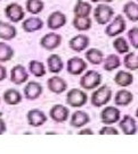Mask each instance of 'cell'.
<instances>
[{"instance_id": "cell-1", "label": "cell", "mask_w": 138, "mask_h": 154, "mask_svg": "<svg viewBox=\"0 0 138 154\" xmlns=\"http://www.w3.org/2000/svg\"><path fill=\"white\" fill-rule=\"evenodd\" d=\"M111 97H112V90L109 86L103 85V86L99 87L98 90H96L93 93L91 103H93V106L99 108L102 106H105L111 100Z\"/></svg>"}, {"instance_id": "cell-2", "label": "cell", "mask_w": 138, "mask_h": 154, "mask_svg": "<svg viewBox=\"0 0 138 154\" xmlns=\"http://www.w3.org/2000/svg\"><path fill=\"white\" fill-rule=\"evenodd\" d=\"M102 82V75L96 70H88L81 77L80 85L84 90H94Z\"/></svg>"}, {"instance_id": "cell-3", "label": "cell", "mask_w": 138, "mask_h": 154, "mask_svg": "<svg viewBox=\"0 0 138 154\" xmlns=\"http://www.w3.org/2000/svg\"><path fill=\"white\" fill-rule=\"evenodd\" d=\"M66 102L69 106H73V108H80L87 103V94L81 90L73 88L67 92Z\"/></svg>"}, {"instance_id": "cell-4", "label": "cell", "mask_w": 138, "mask_h": 154, "mask_svg": "<svg viewBox=\"0 0 138 154\" xmlns=\"http://www.w3.org/2000/svg\"><path fill=\"white\" fill-rule=\"evenodd\" d=\"M113 14H114L113 9L110 6L104 5V4H100V5L97 6L95 8V11H94L95 19L100 25L107 24L110 20H111V18H112Z\"/></svg>"}, {"instance_id": "cell-5", "label": "cell", "mask_w": 138, "mask_h": 154, "mask_svg": "<svg viewBox=\"0 0 138 154\" xmlns=\"http://www.w3.org/2000/svg\"><path fill=\"white\" fill-rule=\"evenodd\" d=\"M126 29V22L123 17L121 15L115 16L114 19L110 23V25L105 29V33L109 36H117L119 34H121Z\"/></svg>"}, {"instance_id": "cell-6", "label": "cell", "mask_w": 138, "mask_h": 154, "mask_svg": "<svg viewBox=\"0 0 138 154\" xmlns=\"http://www.w3.org/2000/svg\"><path fill=\"white\" fill-rule=\"evenodd\" d=\"M5 14L8 17V19L12 20L13 23H18V22H21L22 19L24 18V15H25L22 6L16 4V2L9 4V5L6 7Z\"/></svg>"}, {"instance_id": "cell-7", "label": "cell", "mask_w": 138, "mask_h": 154, "mask_svg": "<svg viewBox=\"0 0 138 154\" xmlns=\"http://www.w3.org/2000/svg\"><path fill=\"white\" fill-rule=\"evenodd\" d=\"M120 115H121V112L119 109L114 108V106H106V108H104L100 113V119L105 125H111V124H115L120 120Z\"/></svg>"}, {"instance_id": "cell-8", "label": "cell", "mask_w": 138, "mask_h": 154, "mask_svg": "<svg viewBox=\"0 0 138 154\" xmlns=\"http://www.w3.org/2000/svg\"><path fill=\"white\" fill-rule=\"evenodd\" d=\"M29 79V74L26 72L24 66L22 65H16L13 67L12 72H10V81L16 84V85H21L25 83Z\"/></svg>"}, {"instance_id": "cell-9", "label": "cell", "mask_w": 138, "mask_h": 154, "mask_svg": "<svg viewBox=\"0 0 138 154\" xmlns=\"http://www.w3.org/2000/svg\"><path fill=\"white\" fill-rule=\"evenodd\" d=\"M87 68V63H84V59L79 57H73L69 59L67 61V72L72 75H79Z\"/></svg>"}, {"instance_id": "cell-10", "label": "cell", "mask_w": 138, "mask_h": 154, "mask_svg": "<svg viewBox=\"0 0 138 154\" xmlns=\"http://www.w3.org/2000/svg\"><path fill=\"white\" fill-rule=\"evenodd\" d=\"M62 42V38L59 34L56 33H48L46 34L44 38H41L40 43L47 50H54L57 47H59V44Z\"/></svg>"}, {"instance_id": "cell-11", "label": "cell", "mask_w": 138, "mask_h": 154, "mask_svg": "<svg viewBox=\"0 0 138 154\" xmlns=\"http://www.w3.org/2000/svg\"><path fill=\"white\" fill-rule=\"evenodd\" d=\"M49 115L51 119L56 122H64L69 117V109L62 104H57L50 109Z\"/></svg>"}, {"instance_id": "cell-12", "label": "cell", "mask_w": 138, "mask_h": 154, "mask_svg": "<svg viewBox=\"0 0 138 154\" xmlns=\"http://www.w3.org/2000/svg\"><path fill=\"white\" fill-rule=\"evenodd\" d=\"M28 121L31 126L39 127V126H42L47 121V117L41 110L32 109L28 112Z\"/></svg>"}, {"instance_id": "cell-13", "label": "cell", "mask_w": 138, "mask_h": 154, "mask_svg": "<svg viewBox=\"0 0 138 154\" xmlns=\"http://www.w3.org/2000/svg\"><path fill=\"white\" fill-rule=\"evenodd\" d=\"M65 23H66V16L61 11H54L53 14L49 15L47 20V25L51 29H61L62 26H64Z\"/></svg>"}, {"instance_id": "cell-14", "label": "cell", "mask_w": 138, "mask_h": 154, "mask_svg": "<svg viewBox=\"0 0 138 154\" xmlns=\"http://www.w3.org/2000/svg\"><path fill=\"white\" fill-rule=\"evenodd\" d=\"M47 86L53 93L61 94V93H63L66 90L67 84H66V82L63 78H61L58 76H54L47 81Z\"/></svg>"}, {"instance_id": "cell-15", "label": "cell", "mask_w": 138, "mask_h": 154, "mask_svg": "<svg viewBox=\"0 0 138 154\" xmlns=\"http://www.w3.org/2000/svg\"><path fill=\"white\" fill-rule=\"evenodd\" d=\"M42 93V86L37 82H29L24 87V95L28 100H35Z\"/></svg>"}, {"instance_id": "cell-16", "label": "cell", "mask_w": 138, "mask_h": 154, "mask_svg": "<svg viewBox=\"0 0 138 154\" xmlns=\"http://www.w3.org/2000/svg\"><path fill=\"white\" fill-rule=\"evenodd\" d=\"M89 45V38L86 35L79 34V35H75L74 38H72L70 40V47L72 50L77 51V52H81L84 51V49Z\"/></svg>"}, {"instance_id": "cell-17", "label": "cell", "mask_w": 138, "mask_h": 154, "mask_svg": "<svg viewBox=\"0 0 138 154\" xmlns=\"http://www.w3.org/2000/svg\"><path fill=\"white\" fill-rule=\"evenodd\" d=\"M44 26V22L39 18V17H30L26 18L22 24V27L25 32L31 33V32H35L39 31L40 29H42Z\"/></svg>"}, {"instance_id": "cell-18", "label": "cell", "mask_w": 138, "mask_h": 154, "mask_svg": "<svg viewBox=\"0 0 138 154\" xmlns=\"http://www.w3.org/2000/svg\"><path fill=\"white\" fill-rule=\"evenodd\" d=\"M120 128L126 135H133L137 131L136 121L130 116H124L123 119L120 121Z\"/></svg>"}, {"instance_id": "cell-19", "label": "cell", "mask_w": 138, "mask_h": 154, "mask_svg": "<svg viewBox=\"0 0 138 154\" xmlns=\"http://www.w3.org/2000/svg\"><path fill=\"white\" fill-rule=\"evenodd\" d=\"M16 36V29L9 23L0 20V38L2 40H12Z\"/></svg>"}, {"instance_id": "cell-20", "label": "cell", "mask_w": 138, "mask_h": 154, "mask_svg": "<svg viewBox=\"0 0 138 154\" xmlns=\"http://www.w3.org/2000/svg\"><path fill=\"white\" fill-rule=\"evenodd\" d=\"M47 65H48V70L54 74H58L64 66L58 54H50L47 59Z\"/></svg>"}, {"instance_id": "cell-21", "label": "cell", "mask_w": 138, "mask_h": 154, "mask_svg": "<svg viewBox=\"0 0 138 154\" xmlns=\"http://www.w3.org/2000/svg\"><path fill=\"white\" fill-rule=\"evenodd\" d=\"M89 122V116L84 112V111H75L72 118H71V125L75 127V128H80L84 127V125H87Z\"/></svg>"}, {"instance_id": "cell-22", "label": "cell", "mask_w": 138, "mask_h": 154, "mask_svg": "<svg viewBox=\"0 0 138 154\" xmlns=\"http://www.w3.org/2000/svg\"><path fill=\"white\" fill-rule=\"evenodd\" d=\"M4 100L9 106H16L22 101V95L17 90L10 88V90H7L4 93Z\"/></svg>"}, {"instance_id": "cell-23", "label": "cell", "mask_w": 138, "mask_h": 154, "mask_svg": "<svg viewBox=\"0 0 138 154\" xmlns=\"http://www.w3.org/2000/svg\"><path fill=\"white\" fill-rule=\"evenodd\" d=\"M114 101H115V104H118V106H128L129 103L133 101V93H130L127 90H121L117 93Z\"/></svg>"}, {"instance_id": "cell-24", "label": "cell", "mask_w": 138, "mask_h": 154, "mask_svg": "<svg viewBox=\"0 0 138 154\" xmlns=\"http://www.w3.org/2000/svg\"><path fill=\"white\" fill-rule=\"evenodd\" d=\"M133 75L128 72H123V70H121V72H117V75L114 77V81L115 83L120 85V86L122 87H126V86H129L131 83H133Z\"/></svg>"}, {"instance_id": "cell-25", "label": "cell", "mask_w": 138, "mask_h": 154, "mask_svg": "<svg viewBox=\"0 0 138 154\" xmlns=\"http://www.w3.org/2000/svg\"><path fill=\"white\" fill-rule=\"evenodd\" d=\"M91 13V5L86 2L84 0H78L77 5L74 7V14L75 16H89Z\"/></svg>"}, {"instance_id": "cell-26", "label": "cell", "mask_w": 138, "mask_h": 154, "mask_svg": "<svg viewBox=\"0 0 138 154\" xmlns=\"http://www.w3.org/2000/svg\"><path fill=\"white\" fill-rule=\"evenodd\" d=\"M123 13L130 20L137 22L138 20V5L133 1L127 2L123 7Z\"/></svg>"}, {"instance_id": "cell-27", "label": "cell", "mask_w": 138, "mask_h": 154, "mask_svg": "<svg viewBox=\"0 0 138 154\" xmlns=\"http://www.w3.org/2000/svg\"><path fill=\"white\" fill-rule=\"evenodd\" d=\"M73 26L79 31H87L91 26V19L89 16H75L73 19Z\"/></svg>"}, {"instance_id": "cell-28", "label": "cell", "mask_w": 138, "mask_h": 154, "mask_svg": "<svg viewBox=\"0 0 138 154\" xmlns=\"http://www.w3.org/2000/svg\"><path fill=\"white\" fill-rule=\"evenodd\" d=\"M86 58L90 63L93 65H99L100 63H103L104 54L103 52L98 50V49H90L86 52Z\"/></svg>"}, {"instance_id": "cell-29", "label": "cell", "mask_w": 138, "mask_h": 154, "mask_svg": "<svg viewBox=\"0 0 138 154\" xmlns=\"http://www.w3.org/2000/svg\"><path fill=\"white\" fill-rule=\"evenodd\" d=\"M120 65H121L120 58L117 54H110L104 61V69L107 72H112V70L120 67Z\"/></svg>"}, {"instance_id": "cell-30", "label": "cell", "mask_w": 138, "mask_h": 154, "mask_svg": "<svg viewBox=\"0 0 138 154\" xmlns=\"http://www.w3.org/2000/svg\"><path fill=\"white\" fill-rule=\"evenodd\" d=\"M14 56V50L8 44L0 42V63L9 61Z\"/></svg>"}, {"instance_id": "cell-31", "label": "cell", "mask_w": 138, "mask_h": 154, "mask_svg": "<svg viewBox=\"0 0 138 154\" xmlns=\"http://www.w3.org/2000/svg\"><path fill=\"white\" fill-rule=\"evenodd\" d=\"M29 69L32 75H34L35 77H42L46 75V69L42 63L37 61V60H32L29 63Z\"/></svg>"}, {"instance_id": "cell-32", "label": "cell", "mask_w": 138, "mask_h": 154, "mask_svg": "<svg viewBox=\"0 0 138 154\" xmlns=\"http://www.w3.org/2000/svg\"><path fill=\"white\" fill-rule=\"evenodd\" d=\"M44 9V2L41 0H28L26 1V10L31 14H39Z\"/></svg>"}, {"instance_id": "cell-33", "label": "cell", "mask_w": 138, "mask_h": 154, "mask_svg": "<svg viewBox=\"0 0 138 154\" xmlns=\"http://www.w3.org/2000/svg\"><path fill=\"white\" fill-rule=\"evenodd\" d=\"M124 66L130 70H137L138 69V56L133 52L128 53L124 57Z\"/></svg>"}, {"instance_id": "cell-34", "label": "cell", "mask_w": 138, "mask_h": 154, "mask_svg": "<svg viewBox=\"0 0 138 154\" xmlns=\"http://www.w3.org/2000/svg\"><path fill=\"white\" fill-rule=\"evenodd\" d=\"M113 47L119 53L129 52V44H128V42L126 41V38H122V36H119V38H117L114 40Z\"/></svg>"}, {"instance_id": "cell-35", "label": "cell", "mask_w": 138, "mask_h": 154, "mask_svg": "<svg viewBox=\"0 0 138 154\" xmlns=\"http://www.w3.org/2000/svg\"><path fill=\"white\" fill-rule=\"evenodd\" d=\"M128 38L133 48L138 49V27H133L128 32Z\"/></svg>"}, {"instance_id": "cell-36", "label": "cell", "mask_w": 138, "mask_h": 154, "mask_svg": "<svg viewBox=\"0 0 138 154\" xmlns=\"http://www.w3.org/2000/svg\"><path fill=\"white\" fill-rule=\"evenodd\" d=\"M99 134L100 135H118L119 131L118 129H115L114 127H111V126H105L102 129L99 130Z\"/></svg>"}, {"instance_id": "cell-37", "label": "cell", "mask_w": 138, "mask_h": 154, "mask_svg": "<svg viewBox=\"0 0 138 154\" xmlns=\"http://www.w3.org/2000/svg\"><path fill=\"white\" fill-rule=\"evenodd\" d=\"M6 77H7V72H6V68L2 66V65H0V82L1 81H4Z\"/></svg>"}, {"instance_id": "cell-38", "label": "cell", "mask_w": 138, "mask_h": 154, "mask_svg": "<svg viewBox=\"0 0 138 154\" xmlns=\"http://www.w3.org/2000/svg\"><path fill=\"white\" fill-rule=\"evenodd\" d=\"M5 131H6V124H5V121L0 118V135L4 134Z\"/></svg>"}, {"instance_id": "cell-39", "label": "cell", "mask_w": 138, "mask_h": 154, "mask_svg": "<svg viewBox=\"0 0 138 154\" xmlns=\"http://www.w3.org/2000/svg\"><path fill=\"white\" fill-rule=\"evenodd\" d=\"M80 135H94V131H93V130L91 129H84V130H81V131H80L79 133Z\"/></svg>"}, {"instance_id": "cell-40", "label": "cell", "mask_w": 138, "mask_h": 154, "mask_svg": "<svg viewBox=\"0 0 138 154\" xmlns=\"http://www.w3.org/2000/svg\"><path fill=\"white\" fill-rule=\"evenodd\" d=\"M93 2H99V1H102V2H111V1H113V0H91Z\"/></svg>"}, {"instance_id": "cell-41", "label": "cell", "mask_w": 138, "mask_h": 154, "mask_svg": "<svg viewBox=\"0 0 138 154\" xmlns=\"http://www.w3.org/2000/svg\"><path fill=\"white\" fill-rule=\"evenodd\" d=\"M136 116H137V118H138V109H137V111H136Z\"/></svg>"}]
</instances>
